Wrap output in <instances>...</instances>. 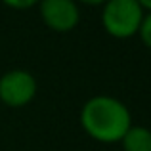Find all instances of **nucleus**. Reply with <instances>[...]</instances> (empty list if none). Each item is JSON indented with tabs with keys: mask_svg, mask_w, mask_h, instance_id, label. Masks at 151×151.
I'll return each mask as SVG.
<instances>
[{
	"mask_svg": "<svg viewBox=\"0 0 151 151\" xmlns=\"http://www.w3.org/2000/svg\"><path fill=\"white\" fill-rule=\"evenodd\" d=\"M81 126L100 144H119L126 130L134 124L130 109L119 98L98 94L84 101L78 115Z\"/></svg>",
	"mask_w": 151,
	"mask_h": 151,
	"instance_id": "f257e3e1",
	"label": "nucleus"
},
{
	"mask_svg": "<svg viewBox=\"0 0 151 151\" xmlns=\"http://www.w3.org/2000/svg\"><path fill=\"white\" fill-rule=\"evenodd\" d=\"M101 8V25L109 37L126 40L138 35L145 12L136 0H107Z\"/></svg>",
	"mask_w": 151,
	"mask_h": 151,
	"instance_id": "f03ea898",
	"label": "nucleus"
},
{
	"mask_svg": "<svg viewBox=\"0 0 151 151\" xmlns=\"http://www.w3.org/2000/svg\"><path fill=\"white\" fill-rule=\"evenodd\" d=\"M37 78L25 69H12L0 77V101L12 109L29 105L37 96Z\"/></svg>",
	"mask_w": 151,
	"mask_h": 151,
	"instance_id": "7ed1b4c3",
	"label": "nucleus"
},
{
	"mask_svg": "<svg viewBox=\"0 0 151 151\" xmlns=\"http://www.w3.org/2000/svg\"><path fill=\"white\" fill-rule=\"evenodd\" d=\"M38 12L44 25L55 33H69L81 21V10L75 0H40Z\"/></svg>",
	"mask_w": 151,
	"mask_h": 151,
	"instance_id": "20e7f679",
	"label": "nucleus"
},
{
	"mask_svg": "<svg viewBox=\"0 0 151 151\" xmlns=\"http://www.w3.org/2000/svg\"><path fill=\"white\" fill-rule=\"evenodd\" d=\"M122 151H151V130L132 124L121 140Z\"/></svg>",
	"mask_w": 151,
	"mask_h": 151,
	"instance_id": "39448f33",
	"label": "nucleus"
},
{
	"mask_svg": "<svg viewBox=\"0 0 151 151\" xmlns=\"http://www.w3.org/2000/svg\"><path fill=\"white\" fill-rule=\"evenodd\" d=\"M138 37H140L142 42L151 50V12H145L144 21H142L140 31H138Z\"/></svg>",
	"mask_w": 151,
	"mask_h": 151,
	"instance_id": "423d86ee",
	"label": "nucleus"
},
{
	"mask_svg": "<svg viewBox=\"0 0 151 151\" xmlns=\"http://www.w3.org/2000/svg\"><path fill=\"white\" fill-rule=\"evenodd\" d=\"M0 2L12 10H29L33 6H38L40 0H0Z\"/></svg>",
	"mask_w": 151,
	"mask_h": 151,
	"instance_id": "0eeeda50",
	"label": "nucleus"
},
{
	"mask_svg": "<svg viewBox=\"0 0 151 151\" xmlns=\"http://www.w3.org/2000/svg\"><path fill=\"white\" fill-rule=\"evenodd\" d=\"M75 2H81L84 6H103L107 0H75Z\"/></svg>",
	"mask_w": 151,
	"mask_h": 151,
	"instance_id": "6e6552de",
	"label": "nucleus"
},
{
	"mask_svg": "<svg viewBox=\"0 0 151 151\" xmlns=\"http://www.w3.org/2000/svg\"><path fill=\"white\" fill-rule=\"evenodd\" d=\"M136 2L144 8V12H151V0H136Z\"/></svg>",
	"mask_w": 151,
	"mask_h": 151,
	"instance_id": "1a4fd4ad",
	"label": "nucleus"
}]
</instances>
